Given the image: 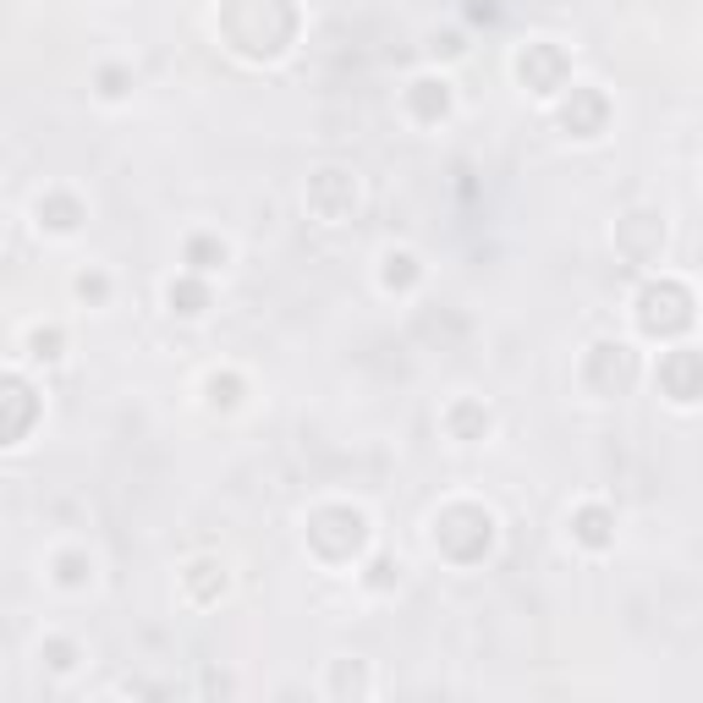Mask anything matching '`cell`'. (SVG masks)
<instances>
[{"label":"cell","instance_id":"obj_1","mask_svg":"<svg viewBox=\"0 0 703 703\" xmlns=\"http://www.w3.org/2000/svg\"><path fill=\"white\" fill-rule=\"evenodd\" d=\"M270 17H297V6L291 0H226V39H231V50L248 55V61H276V55H286V44L297 33L270 28Z\"/></svg>","mask_w":703,"mask_h":703},{"label":"cell","instance_id":"obj_2","mask_svg":"<svg viewBox=\"0 0 703 703\" xmlns=\"http://www.w3.org/2000/svg\"><path fill=\"white\" fill-rule=\"evenodd\" d=\"M428 539H434V550H440L445 561L473 566V561H484V556H489V545H495V517H489L484 506L456 500V506H445V511L434 517Z\"/></svg>","mask_w":703,"mask_h":703},{"label":"cell","instance_id":"obj_3","mask_svg":"<svg viewBox=\"0 0 703 703\" xmlns=\"http://www.w3.org/2000/svg\"><path fill=\"white\" fill-rule=\"evenodd\" d=\"M308 545H313L319 561L347 566L352 556H363V545H369V517L358 506H319L308 517Z\"/></svg>","mask_w":703,"mask_h":703},{"label":"cell","instance_id":"obj_4","mask_svg":"<svg viewBox=\"0 0 703 703\" xmlns=\"http://www.w3.org/2000/svg\"><path fill=\"white\" fill-rule=\"evenodd\" d=\"M638 324H643L649 335H676V330H688V324H693V291L682 281L643 286V297H638Z\"/></svg>","mask_w":703,"mask_h":703},{"label":"cell","instance_id":"obj_5","mask_svg":"<svg viewBox=\"0 0 703 703\" xmlns=\"http://www.w3.org/2000/svg\"><path fill=\"white\" fill-rule=\"evenodd\" d=\"M632 380H638V358H632V347H621V341H599V347H588V358H582V385H588L593 396H621Z\"/></svg>","mask_w":703,"mask_h":703},{"label":"cell","instance_id":"obj_6","mask_svg":"<svg viewBox=\"0 0 703 703\" xmlns=\"http://www.w3.org/2000/svg\"><path fill=\"white\" fill-rule=\"evenodd\" d=\"M308 209L324 226H341L358 209V176L352 170H313L308 176Z\"/></svg>","mask_w":703,"mask_h":703},{"label":"cell","instance_id":"obj_7","mask_svg":"<svg viewBox=\"0 0 703 703\" xmlns=\"http://www.w3.org/2000/svg\"><path fill=\"white\" fill-rule=\"evenodd\" d=\"M566 72H571V66H566L561 44H550V39H534V44L517 55V77H523L534 94H545V100L566 89Z\"/></svg>","mask_w":703,"mask_h":703},{"label":"cell","instance_id":"obj_8","mask_svg":"<svg viewBox=\"0 0 703 703\" xmlns=\"http://www.w3.org/2000/svg\"><path fill=\"white\" fill-rule=\"evenodd\" d=\"M33 423H39V396L17 374H0V445H17Z\"/></svg>","mask_w":703,"mask_h":703},{"label":"cell","instance_id":"obj_9","mask_svg":"<svg viewBox=\"0 0 703 703\" xmlns=\"http://www.w3.org/2000/svg\"><path fill=\"white\" fill-rule=\"evenodd\" d=\"M604 94L599 89H588V83H577L571 94H566L561 105V127L571 133V138H599V127H604Z\"/></svg>","mask_w":703,"mask_h":703},{"label":"cell","instance_id":"obj_10","mask_svg":"<svg viewBox=\"0 0 703 703\" xmlns=\"http://www.w3.org/2000/svg\"><path fill=\"white\" fill-rule=\"evenodd\" d=\"M660 380H665V396L676 407H693L699 402V352L693 347H676L665 363H660Z\"/></svg>","mask_w":703,"mask_h":703},{"label":"cell","instance_id":"obj_11","mask_svg":"<svg viewBox=\"0 0 703 703\" xmlns=\"http://www.w3.org/2000/svg\"><path fill=\"white\" fill-rule=\"evenodd\" d=\"M407 111H413L418 122H440V116L451 111V83H445V77H413V83H407Z\"/></svg>","mask_w":703,"mask_h":703},{"label":"cell","instance_id":"obj_12","mask_svg":"<svg viewBox=\"0 0 703 703\" xmlns=\"http://www.w3.org/2000/svg\"><path fill=\"white\" fill-rule=\"evenodd\" d=\"M39 226H50V231L72 237V231L83 226V204H77V198H66V193H50V198H39Z\"/></svg>","mask_w":703,"mask_h":703},{"label":"cell","instance_id":"obj_13","mask_svg":"<svg viewBox=\"0 0 703 703\" xmlns=\"http://www.w3.org/2000/svg\"><path fill=\"white\" fill-rule=\"evenodd\" d=\"M610 528H616V517H610L604 506H582V511L571 517V534H577V539H582L588 550H604V545L616 539Z\"/></svg>","mask_w":703,"mask_h":703},{"label":"cell","instance_id":"obj_14","mask_svg":"<svg viewBox=\"0 0 703 703\" xmlns=\"http://www.w3.org/2000/svg\"><path fill=\"white\" fill-rule=\"evenodd\" d=\"M165 302H170V313H182V319H198V313L209 308V286L198 281V276H182V281L165 286Z\"/></svg>","mask_w":703,"mask_h":703},{"label":"cell","instance_id":"obj_15","mask_svg":"<svg viewBox=\"0 0 703 703\" xmlns=\"http://www.w3.org/2000/svg\"><path fill=\"white\" fill-rule=\"evenodd\" d=\"M445 428H451L462 445H473V440L489 434V407H478V402H456V407L445 413Z\"/></svg>","mask_w":703,"mask_h":703},{"label":"cell","instance_id":"obj_16","mask_svg":"<svg viewBox=\"0 0 703 703\" xmlns=\"http://www.w3.org/2000/svg\"><path fill=\"white\" fill-rule=\"evenodd\" d=\"M182 582H187L193 599H220V593H226V571H220L215 561H193L187 571H182Z\"/></svg>","mask_w":703,"mask_h":703},{"label":"cell","instance_id":"obj_17","mask_svg":"<svg viewBox=\"0 0 703 703\" xmlns=\"http://www.w3.org/2000/svg\"><path fill=\"white\" fill-rule=\"evenodd\" d=\"M187 265H193V276L220 270V265H226V242H220V237H193V242H187Z\"/></svg>","mask_w":703,"mask_h":703},{"label":"cell","instance_id":"obj_18","mask_svg":"<svg viewBox=\"0 0 703 703\" xmlns=\"http://www.w3.org/2000/svg\"><path fill=\"white\" fill-rule=\"evenodd\" d=\"M413 281H418V259L413 254H385V286L391 291H407Z\"/></svg>","mask_w":703,"mask_h":703},{"label":"cell","instance_id":"obj_19","mask_svg":"<svg viewBox=\"0 0 703 703\" xmlns=\"http://www.w3.org/2000/svg\"><path fill=\"white\" fill-rule=\"evenodd\" d=\"M89 577H94V561H89V556H77V550L55 561V582H61V588H83Z\"/></svg>","mask_w":703,"mask_h":703},{"label":"cell","instance_id":"obj_20","mask_svg":"<svg viewBox=\"0 0 703 703\" xmlns=\"http://www.w3.org/2000/svg\"><path fill=\"white\" fill-rule=\"evenodd\" d=\"M28 347H33V358L55 363V358H61V330H33V335H28Z\"/></svg>","mask_w":703,"mask_h":703},{"label":"cell","instance_id":"obj_21","mask_svg":"<svg viewBox=\"0 0 703 703\" xmlns=\"http://www.w3.org/2000/svg\"><path fill=\"white\" fill-rule=\"evenodd\" d=\"M396 571H402V566L391 561V556H374V561H369V577H363V582H369V588H396Z\"/></svg>","mask_w":703,"mask_h":703},{"label":"cell","instance_id":"obj_22","mask_svg":"<svg viewBox=\"0 0 703 703\" xmlns=\"http://www.w3.org/2000/svg\"><path fill=\"white\" fill-rule=\"evenodd\" d=\"M127 83H133V77H127L122 66H105V72H100V94H105V100H122Z\"/></svg>","mask_w":703,"mask_h":703},{"label":"cell","instance_id":"obj_23","mask_svg":"<svg viewBox=\"0 0 703 703\" xmlns=\"http://www.w3.org/2000/svg\"><path fill=\"white\" fill-rule=\"evenodd\" d=\"M39 654L50 660V671H72V665H77V649H72V643H44Z\"/></svg>","mask_w":703,"mask_h":703},{"label":"cell","instance_id":"obj_24","mask_svg":"<svg viewBox=\"0 0 703 703\" xmlns=\"http://www.w3.org/2000/svg\"><path fill=\"white\" fill-rule=\"evenodd\" d=\"M347 688H358V693L369 688V682L358 676V665H352V671H347V665H335V693H347Z\"/></svg>","mask_w":703,"mask_h":703},{"label":"cell","instance_id":"obj_25","mask_svg":"<svg viewBox=\"0 0 703 703\" xmlns=\"http://www.w3.org/2000/svg\"><path fill=\"white\" fill-rule=\"evenodd\" d=\"M77 291H83V297H94V302H100V297H105V291H111V286H105V276H83V281H77Z\"/></svg>","mask_w":703,"mask_h":703},{"label":"cell","instance_id":"obj_26","mask_svg":"<svg viewBox=\"0 0 703 703\" xmlns=\"http://www.w3.org/2000/svg\"><path fill=\"white\" fill-rule=\"evenodd\" d=\"M467 11H473V17H484V22H489V17H495V11H500V6H495V0H473V6H467Z\"/></svg>","mask_w":703,"mask_h":703}]
</instances>
